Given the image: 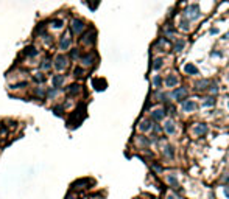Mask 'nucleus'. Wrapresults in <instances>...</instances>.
I'll return each instance as SVG.
<instances>
[{
	"mask_svg": "<svg viewBox=\"0 0 229 199\" xmlns=\"http://www.w3.org/2000/svg\"><path fill=\"white\" fill-rule=\"evenodd\" d=\"M184 70H186L187 73H190V75H198V69H196L193 64H187L186 67H184Z\"/></svg>",
	"mask_w": 229,
	"mask_h": 199,
	"instance_id": "obj_14",
	"label": "nucleus"
},
{
	"mask_svg": "<svg viewBox=\"0 0 229 199\" xmlns=\"http://www.w3.org/2000/svg\"><path fill=\"white\" fill-rule=\"evenodd\" d=\"M168 199H176V198H173V196H170V198H168Z\"/></svg>",
	"mask_w": 229,
	"mask_h": 199,
	"instance_id": "obj_34",
	"label": "nucleus"
},
{
	"mask_svg": "<svg viewBox=\"0 0 229 199\" xmlns=\"http://www.w3.org/2000/svg\"><path fill=\"white\" fill-rule=\"evenodd\" d=\"M25 55H30V56H34L36 55V51H34V48H25Z\"/></svg>",
	"mask_w": 229,
	"mask_h": 199,
	"instance_id": "obj_25",
	"label": "nucleus"
},
{
	"mask_svg": "<svg viewBox=\"0 0 229 199\" xmlns=\"http://www.w3.org/2000/svg\"><path fill=\"white\" fill-rule=\"evenodd\" d=\"M196 109V104L195 101H192V100H186V101H182V111L186 112H192Z\"/></svg>",
	"mask_w": 229,
	"mask_h": 199,
	"instance_id": "obj_5",
	"label": "nucleus"
},
{
	"mask_svg": "<svg viewBox=\"0 0 229 199\" xmlns=\"http://www.w3.org/2000/svg\"><path fill=\"white\" fill-rule=\"evenodd\" d=\"M214 104H215V100L214 98H207L204 101V106H214Z\"/></svg>",
	"mask_w": 229,
	"mask_h": 199,
	"instance_id": "obj_26",
	"label": "nucleus"
},
{
	"mask_svg": "<svg viewBox=\"0 0 229 199\" xmlns=\"http://www.w3.org/2000/svg\"><path fill=\"white\" fill-rule=\"evenodd\" d=\"M80 92V86L78 84H72L69 89H67V93L69 95H75V93H78Z\"/></svg>",
	"mask_w": 229,
	"mask_h": 199,
	"instance_id": "obj_16",
	"label": "nucleus"
},
{
	"mask_svg": "<svg viewBox=\"0 0 229 199\" xmlns=\"http://www.w3.org/2000/svg\"><path fill=\"white\" fill-rule=\"evenodd\" d=\"M193 132H195V135H203V134H206V132H207V125H198V126H195Z\"/></svg>",
	"mask_w": 229,
	"mask_h": 199,
	"instance_id": "obj_9",
	"label": "nucleus"
},
{
	"mask_svg": "<svg viewBox=\"0 0 229 199\" xmlns=\"http://www.w3.org/2000/svg\"><path fill=\"white\" fill-rule=\"evenodd\" d=\"M34 79H36V81H44V75H42V73H36V75H34Z\"/></svg>",
	"mask_w": 229,
	"mask_h": 199,
	"instance_id": "obj_27",
	"label": "nucleus"
},
{
	"mask_svg": "<svg viewBox=\"0 0 229 199\" xmlns=\"http://www.w3.org/2000/svg\"><path fill=\"white\" fill-rule=\"evenodd\" d=\"M52 83H53V87H59L61 84H64V75H56V76H53Z\"/></svg>",
	"mask_w": 229,
	"mask_h": 199,
	"instance_id": "obj_7",
	"label": "nucleus"
},
{
	"mask_svg": "<svg viewBox=\"0 0 229 199\" xmlns=\"http://www.w3.org/2000/svg\"><path fill=\"white\" fill-rule=\"evenodd\" d=\"M207 86H209L207 79H200V81H196V83H195V89L196 90H204V89H207Z\"/></svg>",
	"mask_w": 229,
	"mask_h": 199,
	"instance_id": "obj_8",
	"label": "nucleus"
},
{
	"mask_svg": "<svg viewBox=\"0 0 229 199\" xmlns=\"http://www.w3.org/2000/svg\"><path fill=\"white\" fill-rule=\"evenodd\" d=\"M173 154H175V152H173V148L172 146L165 148V156H167V157H173Z\"/></svg>",
	"mask_w": 229,
	"mask_h": 199,
	"instance_id": "obj_22",
	"label": "nucleus"
},
{
	"mask_svg": "<svg viewBox=\"0 0 229 199\" xmlns=\"http://www.w3.org/2000/svg\"><path fill=\"white\" fill-rule=\"evenodd\" d=\"M161 83H162L161 76H154V79H153V84H154V87H161Z\"/></svg>",
	"mask_w": 229,
	"mask_h": 199,
	"instance_id": "obj_21",
	"label": "nucleus"
},
{
	"mask_svg": "<svg viewBox=\"0 0 229 199\" xmlns=\"http://www.w3.org/2000/svg\"><path fill=\"white\" fill-rule=\"evenodd\" d=\"M164 115H165V112H164L162 109H156V111L151 112V117H153L154 120H162Z\"/></svg>",
	"mask_w": 229,
	"mask_h": 199,
	"instance_id": "obj_12",
	"label": "nucleus"
},
{
	"mask_svg": "<svg viewBox=\"0 0 229 199\" xmlns=\"http://www.w3.org/2000/svg\"><path fill=\"white\" fill-rule=\"evenodd\" d=\"M187 95V90L186 89H176L173 92V97L176 98V100H179V101H182V98Z\"/></svg>",
	"mask_w": 229,
	"mask_h": 199,
	"instance_id": "obj_6",
	"label": "nucleus"
},
{
	"mask_svg": "<svg viewBox=\"0 0 229 199\" xmlns=\"http://www.w3.org/2000/svg\"><path fill=\"white\" fill-rule=\"evenodd\" d=\"M72 30H73L75 34H80L84 30V24L81 20H78V19H73V20H72Z\"/></svg>",
	"mask_w": 229,
	"mask_h": 199,
	"instance_id": "obj_4",
	"label": "nucleus"
},
{
	"mask_svg": "<svg viewBox=\"0 0 229 199\" xmlns=\"http://www.w3.org/2000/svg\"><path fill=\"white\" fill-rule=\"evenodd\" d=\"M94 86H95V89H97V90H103V89L106 87V83H105V79L95 78V79H94Z\"/></svg>",
	"mask_w": 229,
	"mask_h": 199,
	"instance_id": "obj_11",
	"label": "nucleus"
},
{
	"mask_svg": "<svg viewBox=\"0 0 229 199\" xmlns=\"http://www.w3.org/2000/svg\"><path fill=\"white\" fill-rule=\"evenodd\" d=\"M184 40L182 39H179V40H176V44H175V50H176V51H181V50L184 48Z\"/></svg>",
	"mask_w": 229,
	"mask_h": 199,
	"instance_id": "obj_19",
	"label": "nucleus"
},
{
	"mask_svg": "<svg viewBox=\"0 0 229 199\" xmlns=\"http://www.w3.org/2000/svg\"><path fill=\"white\" fill-rule=\"evenodd\" d=\"M55 112H56V115H61L62 114V106H56L55 107Z\"/></svg>",
	"mask_w": 229,
	"mask_h": 199,
	"instance_id": "obj_29",
	"label": "nucleus"
},
{
	"mask_svg": "<svg viewBox=\"0 0 229 199\" xmlns=\"http://www.w3.org/2000/svg\"><path fill=\"white\" fill-rule=\"evenodd\" d=\"M140 131H150V128H151V121L150 120H142L140 121Z\"/></svg>",
	"mask_w": 229,
	"mask_h": 199,
	"instance_id": "obj_15",
	"label": "nucleus"
},
{
	"mask_svg": "<svg viewBox=\"0 0 229 199\" xmlns=\"http://www.w3.org/2000/svg\"><path fill=\"white\" fill-rule=\"evenodd\" d=\"M52 24H53V26H56V28H59V26H62V22H61V20H53Z\"/></svg>",
	"mask_w": 229,
	"mask_h": 199,
	"instance_id": "obj_28",
	"label": "nucleus"
},
{
	"mask_svg": "<svg viewBox=\"0 0 229 199\" xmlns=\"http://www.w3.org/2000/svg\"><path fill=\"white\" fill-rule=\"evenodd\" d=\"M165 132H167V134H173L175 132V125L172 123V121H167V123H165Z\"/></svg>",
	"mask_w": 229,
	"mask_h": 199,
	"instance_id": "obj_18",
	"label": "nucleus"
},
{
	"mask_svg": "<svg viewBox=\"0 0 229 199\" xmlns=\"http://www.w3.org/2000/svg\"><path fill=\"white\" fill-rule=\"evenodd\" d=\"M161 67H162V59H156L154 61V64H153V69H161Z\"/></svg>",
	"mask_w": 229,
	"mask_h": 199,
	"instance_id": "obj_23",
	"label": "nucleus"
},
{
	"mask_svg": "<svg viewBox=\"0 0 229 199\" xmlns=\"http://www.w3.org/2000/svg\"><path fill=\"white\" fill-rule=\"evenodd\" d=\"M44 69H47V67H50V64H48V61H44V64H42Z\"/></svg>",
	"mask_w": 229,
	"mask_h": 199,
	"instance_id": "obj_33",
	"label": "nucleus"
},
{
	"mask_svg": "<svg viewBox=\"0 0 229 199\" xmlns=\"http://www.w3.org/2000/svg\"><path fill=\"white\" fill-rule=\"evenodd\" d=\"M168 184H172L175 188H178V179L175 177L173 174H170V176H168Z\"/></svg>",
	"mask_w": 229,
	"mask_h": 199,
	"instance_id": "obj_20",
	"label": "nucleus"
},
{
	"mask_svg": "<svg viewBox=\"0 0 229 199\" xmlns=\"http://www.w3.org/2000/svg\"><path fill=\"white\" fill-rule=\"evenodd\" d=\"M81 62L84 65H91V64H94V53L92 55H84L83 58H81Z\"/></svg>",
	"mask_w": 229,
	"mask_h": 199,
	"instance_id": "obj_13",
	"label": "nucleus"
},
{
	"mask_svg": "<svg viewBox=\"0 0 229 199\" xmlns=\"http://www.w3.org/2000/svg\"><path fill=\"white\" fill-rule=\"evenodd\" d=\"M73 75H75V76H78V78H81V76H83V70L80 69V67H76V69L73 70Z\"/></svg>",
	"mask_w": 229,
	"mask_h": 199,
	"instance_id": "obj_24",
	"label": "nucleus"
},
{
	"mask_svg": "<svg viewBox=\"0 0 229 199\" xmlns=\"http://www.w3.org/2000/svg\"><path fill=\"white\" fill-rule=\"evenodd\" d=\"M165 84H167L168 87H175V86L178 84V78L175 75H168L167 79H165Z\"/></svg>",
	"mask_w": 229,
	"mask_h": 199,
	"instance_id": "obj_10",
	"label": "nucleus"
},
{
	"mask_svg": "<svg viewBox=\"0 0 229 199\" xmlns=\"http://www.w3.org/2000/svg\"><path fill=\"white\" fill-rule=\"evenodd\" d=\"M55 67L58 70H62V69H66L67 67V58L64 55H59V56H56V59H55Z\"/></svg>",
	"mask_w": 229,
	"mask_h": 199,
	"instance_id": "obj_3",
	"label": "nucleus"
},
{
	"mask_svg": "<svg viewBox=\"0 0 229 199\" xmlns=\"http://www.w3.org/2000/svg\"><path fill=\"white\" fill-rule=\"evenodd\" d=\"M186 16L190 20L198 19V17H200V8H198V5H190V6H189L187 10H186Z\"/></svg>",
	"mask_w": 229,
	"mask_h": 199,
	"instance_id": "obj_1",
	"label": "nucleus"
},
{
	"mask_svg": "<svg viewBox=\"0 0 229 199\" xmlns=\"http://www.w3.org/2000/svg\"><path fill=\"white\" fill-rule=\"evenodd\" d=\"M89 2H91V6H92V8H95V5H97L98 0H89Z\"/></svg>",
	"mask_w": 229,
	"mask_h": 199,
	"instance_id": "obj_32",
	"label": "nucleus"
},
{
	"mask_svg": "<svg viewBox=\"0 0 229 199\" xmlns=\"http://www.w3.org/2000/svg\"><path fill=\"white\" fill-rule=\"evenodd\" d=\"M223 191H224V194H226V198L229 199V187H224V188H223Z\"/></svg>",
	"mask_w": 229,
	"mask_h": 199,
	"instance_id": "obj_30",
	"label": "nucleus"
},
{
	"mask_svg": "<svg viewBox=\"0 0 229 199\" xmlns=\"http://www.w3.org/2000/svg\"><path fill=\"white\" fill-rule=\"evenodd\" d=\"M95 36H97V33H95L94 30H91L89 33H86V34L81 38V42L86 44V45H92L94 42H95Z\"/></svg>",
	"mask_w": 229,
	"mask_h": 199,
	"instance_id": "obj_2",
	"label": "nucleus"
},
{
	"mask_svg": "<svg viewBox=\"0 0 229 199\" xmlns=\"http://www.w3.org/2000/svg\"><path fill=\"white\" fill-rule=\"evenodd\" d=\"M59 47H61L62 50H67V48L70 47V39H69V38H66V39L62 38V39H61V44H59Z\"/></svg>",
	"mask_w": 229,
	"mask_h": 199,
	"instance_id": "obj_17",
	"label": "nucleus"
},
{
	"mask_svg": "<svg viewBox=\"0 0 229 199\" xmlns=\"http://www.w3.org/2000/svg\"><path fill=\"white\" fill-rule=\"evenodd\" d=\"M78 56V50H72V58H76Z\"/></svg>",
	"mask_w": 229,
	"mask_h": 199,
	"instance_id": "obj_31",
	"label": "nucleus"
}]
</instances>
